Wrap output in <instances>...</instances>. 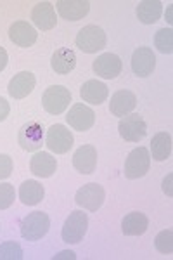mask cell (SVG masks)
Segmentation results:
<instances>
[{
	"instance_id": "obj_1",
	"label": "cell",
	"mask_w": 173,
	"mask_h": 260,
	"mask_svg": "<svg viewBox=\"0 0 173 260\" xmlns=\"http://www.w3.org/2000/svg\"><path fill=\"white\" fill-rule=\"evenodd\" d=\"M77 47L85 54H95L106 47V33L97 24H87L77 35Z\"/></svg>"
},
{
	"instance_id": "obj_2",
	"label": "cell",
	"mask_w": 173,
	"mask_h": 260,
	"mask_svg": "<svg viewBox=\"0 0 173 260\" xmlns=\"http://www.w3.org/2000/svg\"><path fill=\"white\" fill-rule=\"evenodd\" d=\"M50 229V219L44 212L28 213L21 222V236L28 241H39Z\"/></svg>"
},
{
	"instance_id": "obj_3",
	"label": "cell",
	"mask_w": 173,
	"mask_h": 260,
	"mask_svg": "<svg viewBox=\"0 0 173 260\" xmlns=\"http://www.w3.org/2000/svg\"><path fill=\"white\" fill-rule=\"evenodd\" d=\"M87 229H88L87 213H83L82 210L71 212L70 217H67L64 222V225H62V231H61L62 241L71 243V245L80 243L83 240V236L87 234Z\"/></svg>"
},
{
	"instance_id": "obj_4",
	"label": "cell",
	"mask_w": 173,
	"mask_h": 260,
	"mask_svg": "<svg viewBox=\"0 0 173 260\" xmlns=\"http://www.w3.org/2000/svg\"><path fill=\"white\" fill-rule=\"evenodd\" d=\"M71 103V92L64 85H52L42 95L44 110L50 115H61Z\"/></svg>"
},
{
	"instance_id": "obj_5",
	"label": "cell",
	"mask_w": 173,
	"mask_h": 260,
	"mask_svg": "<svg viewBox=\"0 0 173 260\" xmlns=\"http://www.w3.org/2000/svg\"><path fill=\"white\" fill-rule=\"evenodd\" d=\"M104 198H106L104 187L97 182H90V184H85V186L80 187L77 191V194H75V203L88 212H97L102 207Z\"/></svg>"
},
{
	"instance_id": "obj_6",
	"label": "cell",
	"mask_w": 173,
	"mask_h": 260,
	"mask_svg": "<svg viewBox=\"0 0 173 260\" xmlns=\"http://www.w3.org/2000/svg\"><path fill=\"white\" fill-rule=\"evenodd\" d=\"M118 132L126 142H139L147 136V125L139 113H130L120 120Z\"/></svg>"
},
{
	"instance_id": "obj_7",
	"label": "cell",
	"mask_w": 173,
	"mask_h": 260,
	"mask_svg": "<svg viewBox=\"0 0 173 260\" xmlns=\"http://www.w3.org/2000/svg\"><path fill=\"white\" fill-rule=\"evenodd\" d=\"M151 167V154L149 149L141 146V148L133 149L128 154L125 161V177L126 179H141L149 172Z\"/></svg>"
},
{
	"instance_id": "obj_8",
	"label": "cell",
	"mask_w": 173,
	"mask_h": 260,
	"mask_svg": "<svg viewBox=\"0 0 173 260\" xmlns=\"http://www.w3.org/2000/svg\"><path fill=\"white\" fill-rule=\"evenodd\" d=\"M75 142V137L71 134L70 128H66L64 125L61 123H56L49 128L47 132V137H45V146L52 151V153H57V154H64L67 151L71 149Z\"/></svg>"
},
{
	"instance_id": "obj_9",
	"label": "cell",
	"mask_w": 173,
	"mask_h": 260,
	"mask_svg": "<svg viewBox=\"0 0 173 260\" xmlns=\"http://www.w3.org/2000/svg\"><path fill=\"white\" fill-rule=\"evenodd\" d=\"M19 146L24 151H37L44 144V127L39 120H29L19 130Z\"/></svg>"
},
{
	"instance_id": "obj_10",
	"label": "cell",
	"mask_w": 173,
	"mask_h": 260,
	"mask_svg": "<svg viewBox=\"0 0 173 260\" xmlns=\"http://www.w3.org/2000/svg\"><path fill=\"white\" fill-rule=\"evenodd\" d=\"M66 120L70 123V127H73L78 132H85L90 130L95 123V113L90 110L85 104H73L70 113L66 115Z\"/></svg>"
},
{
	"instance_id": "obj_11",
	"label": "cell",
	"mask_w": 173,
	"mask_h": 260,
	"mask_svg": "<svg viewBox=\"0 0 173 260\" xmlns=\"http://www.w3.org/2000/svg\"><path fill=\"white\" fill-rule=\"evenodd\" d=\"M92 68H94L97 77L106 78V80H113V78H116L118 75L121 73L123 64H121V59L116 56V54L106 52V54H100V56L97 57L94 61V64H92Z\"/></svg>"
},
{
	"instance_id": "obj_12",
	"label": "cell",
	"mask_w": 173,
	"mask_h": 260,
	"mask_svg": "<svg viewBox=\"0 0 173 260\" xmlns=\"http://www.w3.org/2000/svg\"><path fill=\"white\" fill-rule=\"evenodd\" d=\"M156 68V56L151 47H139L132 56V70L137 77L146 78Z\"/></svg>"
},
{
	"instance_id": "obj_13",
	"label": "cell",
	"mask_w": 173,
	"mask_h": 260,
	"mask_svg": "<svg viewBox=\"0 0 173 260\" xmlns=\"http://www.w3.org/2000/svg\"><path fill=\"white\" fill-rule=\"evenodd\" d=\"M37 78L31 71H21V73L14 75V78L9 82V87H7V92H9L11 98L14 99H23L29 95L35 89Z\"/></svg>"
},
{
	"instance_id": "obj_14",
	"label": "cell",
	"mask_w": 173,
	"mask_h": 260,
	"mask_svg": "<svg viewBox=\"0 0 173 260\" xmlns=\"http://www.w3.org/2000/svg\"><path fill=\"white\" fill-rule=\"evenodd\" d=\"M37 30L28 21H14L9 28V39L19 47H31L37 42Z\"/></svg>"
},
{
	"instance_id": "obj_15",
	"label": "cell",
	"mask_w": 173,
	"mask_h": 260,
	"mask_svg": "<svg viewBox=\"0 0 173 260\" xmlns=\"http://www.w3.org/2000/svg\"><path fill=\"white\" fill-rule=\"evenodd\" d=\"M61 18L67 21L83 19L90 11V2L88 0H59L56 4Z\"/></svg>"
},
{
	"instance_id": "obj_16",
	"label": "cell",
	"mask_w": 173,
	"mask_h": 260,
	"mask_svg": "<svg viewBox=\"0 0 173 260\" xmlns=\"http://www.w3.org/2000/svg\"><path fill=\"white\" fill-rule=\"evenodd\" d=\"M135 106H137V98H135L133 92L130 90H118L113 94L111 103H109V111L115 116H126L130 115Z\"/></svg>"
},
{
	"instance_id": "obj_17",
	"label": "cell",
	"mask_w": 173,
	"mask_h": 260,
	"mask_svg": "<svg viewBox=\"0 0 173 260\" xmlns=\"http://www.w3.org/2000/svg\"><path fill=\"white\" fill-rule=\"evenodd\" d=\"M73 167L80 174H94L97 167V149L90 144L78 148L77 153L73 154Z\"/></svg>"
},
{
	"instance_id": "obj_18",
	"label": "cell",
	"mask_w": 173,
	"mask_h": 260,
	"mask_svg": "<svg viewBox=\"0 0 173 260\" xmlns=\"http://www.w3.org/2000/svg\"><path fill=\"white\" fill-rule=\"evenodd\" d=\"M31 19L35 23V26L40 28V30H52L57 23L54 6L50 2H39L31 11Z\"/></svg>"
},
{
	"instance_id": "obj_19",
	"label": "cell",
	"mask_w": 173,
	"mask_h": 260,
	"mask_svg": "<svg viewBox=\"0 0 173 260\" xmlns=\"http://www.w3.org/2000/svg\"><path fill=\"white\" fill-rule=\"evenodd\" d=\"M29 169H31V174L37 175V177L49 179V177H52L54 172H56L57 161L50 153H44V151H42V153H37L35 156L31 158Z\"/></svg>"
},
{
	"instance_id": "obj_20",
	"label": "cell",
	"mask_w": 173,
	"mask_h": 260,
	"mask_svg": "<svg viewBox=\"0 0 173 260\" xmlns=\"http://www.w3.org/2000/svg\"><path fill=\"white\" fill-rule=\"evenodd\" d=\"M80 95L85 103H90L94 106H99L104 101L108 99L109 90L106 87V83L99 82V80H87L80 89Z\"/></svg>"
},
{
	"instance_id": "obj_21",
	"label": "cell",
	"mask_w": 173,
	"mask_h": 260,
	"mask_svg": "<svg viewBox=\"0 0 173 260\" xmlns=\"http://www.w3.org/2000/svg\"><path fill=\"white\" fill-rule=\"evenodd\" d=\"M149 228V219L142 212H132L121 220V231L125 236H142Z\"/></svg>"
},
{
	"instance_id": "obj_22",
	"label": "cell",
	"mask_w": 173,
	"mask_h": 260,
	"mask_svg": "<svg viewBox=\"0 0 173 260\" xmlns=\"http://www.w3.org/2000/svg\"><path fill=\"white\" fill-rule=\"evenodd\" d=\"M50 66H52V70L56 71L57 75L70 73V71H73L75 66H77V54H75L71 49H66V47L57 49L56 52L52 54Z\"/></svg>"
},
{
	"instance_id": "obj_23",
	"label": "cell",
	"mask_w": 173,
	"mask_h": 260,
	"mask_svg": "<svg viewBox=\"0 0 173 260\" xmlns=\"http://www.w3.org/2000/svg\"><path fill=\"white\" fill-rule=\"evenodd\" d=\"M45 196V189L40 182L37 180H26V182L21 184L19 187V200L26 207H35L39 205Z\"/></svg>"
},
{
	"instance_id": "obj_24",
	"label": "cell",
	"mask_w": 173,
	"mask_h": 260,
	"mask_svg": "<svg viewBox=\"0 0 173 260\" xmlns=\"http://www.w3.org/2000/svg\"><path fill=\"white\" fill-rule=\"evenodd\" d=\"M153 160L164 161L171 154V136L168 132H158L151 141V153Z\"/></svg>"
},
{
	"instance_id": "obj_25",
	"label": "cell",
	"mask_w": 173,
	"mask_h": 260,
	"mask_svg": "<svg viewBox=\"0 0 173 260\" xmlns=\"http://www.w3.org/2000/svg\"><path fill=\"white\" fill-rule=\"evenodd\" d=\"M163 12V4L159 0H144L137 6V18L144 24H153L159 18Z\"/></svg>"
},
{
	"instance_id": "obj_26",
	"label": "cell",
	"mask_w": 173,
	"mask_h": 260,
	"mask_svg": "<svg viewBox=\"0 0 173 260\" xmlns=\"http://www.w3.org/2000/svg\"><path fill=\"white\" fill-rule=\"evenodd\" d=\"M154 45L159 52L171 54L173 52V30L171 28H161L154 37Z\"/></svg>"
},
{
	"instance_id": "obj_27",
	"label": "cell",
	"mask_w": 173,
	"mask_h": 260,
	"mask_svg": "<svg viewBox=\"0 0 173 260\" xmlns=\"http://www.w3.org/2000/svg\"><path fill=\"white\" fill-rule=\"evenodd\" d=\"M23 248L16 241H6L0 245V260H21Z\"/></svg>"
},
{
	"instance_id": "obj_28",
	"label": "cell",
	"mask_w": 173,
	"mask_h": 260,
	"mask_svg": "<svg viewBox=\"0 0 173 260\" xmlns=\"http://www.w3.org/2000/svg\"><path fill=\"white\" fill-rule=\"evenodd\" d=\"M154 246L161 253H171L173 251V231L164 229L154 238Z\"/></svg>"
},
{
	"instance_id": "obj_29",
	"label": "cell",
	"mask_w": 173,
	"mask_h": 260,
	"mask_svg": "<svg viewBox=\"0 0 173 260\" xmlns=\"http://www.w3.org/2000/svg\"><path fill=\"white\" fill-rule=\"evenodd\" d=\"M16 192H14V186L9 182H2L0 184V210H6L9 208L12 203H14Z\"/></svg>"
},
{
	"instance_id": "obj_30",
	"label": "cell",
	"mask_w": 173,
	"mask_h": 260,
	"mask_svg": "<svg viewBox=\"0 0 173 260\" xmlns=\"http://www.w3.org/2000/svg\"><path fill=\"white\" fill-rule=\"evenodd\" d=\"M12 169H14V163L9 154H0V180L11 177Z\"/></svg>"
},
{
	"instance_id": "obj_31",
	"label": "cell",
	"mask_w": 173,
	"mask_h": 260,
	"mask_svg": "<svg viewBox=\"0 0 173 260\" xmlns=\"http://www.w3.org/2000/svg\"><path fill=\"white\" fill-rule=\"evenodd\" d=\"M9 111H11V106L4 98H0V121H4L9 116Z\"/></svg>"
},
{
	"instance_id": "obj_32",
	"label": "cell",
	"mask_w": 173,
	"mask_h": 260,
	"mask_svg": "<svg viewBox=\"0 0 173 260\" xmlns=\"http://www.w3.org/2000/svg\"><path fill=\"white\" fill-rule=\"evenodd\" d=\"M171 180H173V175H171V174L163 180V191L166 192L168 196H171V194H173V191H171Z\"/></svg>"
},
{
	"instance_id": "obj_33",
	"label": "cell",
	"mask_w": 173,
	"mask_h": 260,
	"mask_svg": "<svg viewBox=\"0 0 173 260\" xmlns=\"http://www.w3.org/2000/svg\"><path fill=\"white\" fill-rule=\"evenodd\" d=\"M7 61H9V56H7L6 49L0 47V71H2L7 66Z\"/></svg>"
},
{
	"instance_id": "obj_34",
	"label": "cell",
	"mask_w": 173,
	"mask_h": 260,
	"mask_svg": "<svg viewBox=\"0 0 173 260\" xmlns=\"http://www.w3.org/2000/svg\"><path fill=\"white\" fill-rule=\"evenodd\" d=\"M61 258H70V260H75V258H77V255H75L73 251H67V250H64V251H61V253H57L56 257H54V260H61Z\"/></svg>"
}]
</instances>
